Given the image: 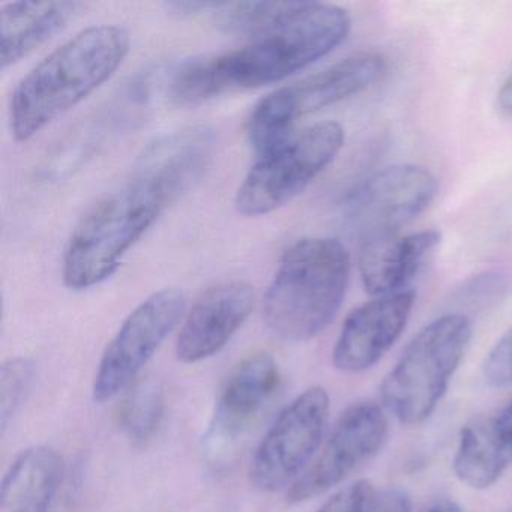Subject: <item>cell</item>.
Listing matches in <instances>:
<instances>
[{
  "instance_id": "obj_1",
  "label": "cell",
  "mask_w": 512,
  "mask_h": 512,
  "mask_svg": "<svg viewBox=\"0 0 512 512\" xmlns=\"http://www.w3.org/2000/svg\"><path fill=\"white\" fill-rule=\"evenodd\" d=\"M214 134L205 127L172 134L152 145L130 178L101 197L71 232L62 277L86 290L115 274L125 254L205 173Z\"/></svg>"
},
{
  "instance_id": "obj_2",
  "label": "cell",
  "mask_w": 512,
  "mask_h": 512,
  "mask_svg": "<svg viewBox=\"0 0 512 512\" xmlns=\"http://www.w3.org/2000/svg\"><path fill=\"white\" fill-rule=\"evenodd\" d=\"M344 8L296 2L295 8L245 46L185 62L170 83V97L194 106L227 92L281 82L337 49L350 32Z\"/></svg>"
},
{
  "instance_id": "obj_3",
  "label": "cell",
  "mask_w": 512,
  "mask_h": 512,
  "mask_svg": "<svg viewBox=\"0 0 512 512\" xmlns=\"http://www.w3.org/2000/svg\"><path fill=\"white\" fill-rule=\"evenodd\" d=\"M130 46L124 28L101 25L83 29L53 50L20 80L11 98V131L16 140L37 136L97 91L121 67Z\"/></svg>"
},
{
  "instance_id": "obj_4",
  "label": "cell",
  "mask_w": 512,
  "mask_h": 512,
  "mask_svg": "<svg viewBox=\"0 0 512 512\" xmlns=\"http://www.w3.org/2000/svg\"><path fill=\"white\" fill-rule=\"evenodd\" d=\"M350 277V254L338 239L307 238L281 257L263 299V320L283 341L317 337L335 319Z\"/></svg>"
},
{
  "instance_id": "obj_5",
  "label": "cell",
  "mask_w": 512,
  "mask_h": 512,
  "mask_svg": "<svg viewBox=\"0 0 512 512\" xmlns=\"http://www.w3.org/2000/svg\"><path fill=\"white\" fill-rule=\"evenodd\" d=\"M472 338L466 314L437 317L412 338L382 383L383 404L406 425L433 415Z\"/></svg>"
},
{
  "instance_id": "obj_6",
  "label": "cell",
  "mask_w": 512,
  "mask_h": 512,
  "mask_svg": "<svg viewBox=\"0 0 512 512\" xmlns=\"http://www.w3.org/2000/svg\"><path fill=\"white\" fill-rule=\"evenodd\" d=\"M385 71L382 55L361 52L271 92L254 106L248 118V142L257 154H266L290 139L302 118L361 94L379 82Z\"/></svg>"
},
{
  "instance_id": "obj_7",
  "label": "cell",
  "mask_w": 512,
  "mask_h": 512,
  "mask_svg": "<svg viewBox=\"0 0 512 512\" xmlns=\"http://www.w3.org/2000/svg\"><path fill=\"white\" fill-rule=\"evenodd\" d=\"M344 130L337 122H322L260 155L236 191L239 214H271L302 193L344 145Z\"/></svg>"
},
{
  "instance_id": "obj_8",
  "label": "cell",
  "mask_w": 512,
  "mask_h": 512,
  "mask_svg": "<svg viewBox=\"0 0 512 512\" xmlns=\"http://www.w3.org/2000/svg\"><path fill=\"white\" fill-rule=\"evenodd\" d=\"M329 409L326 389L313 386L278 413L251 458L248 476L254 488L275 493L308 469L322 445Z\"/></svg>"
},
{
  "instance_id": "obj_9",
  "label": "cell",
  "mask_w": 512,
  "mask_h": 512,
  "mask_svg": "<svg viewBox=\"0 0 512 512\" xmlns=\"http://www.w3.org/2000/svg\"><path fill=\"white\" fill-rule=\"evenodd\" d=\"M185 314L187 298L179 289L158 290L137 305L101 356L92 383L95 403H107L130 388Z\"/></svg>"
},
{
  "instance_id": "obj_10",
  "label": "cell",
  "mask_w": 512,
  "mask_h": 512,
  "mask_svg": "<svg viewBox=\"0 0 512 512\" xmlns=\"http://www.w3.org/2000/svg\"><path fill=\"white\" fill-rule=\"evenodd\" d=\"M436 176L415 164H395L368 176L343 203V214L362 244L400 229L419 217L436 199Z\"/></svg>"
},
{
  "instance_id": "obj_11",
  "label": "cell",
  "mask_w": 512,
  "mask_h": 512,
  "mask_svg": "<svg viewBox=\"0 0 512 512\" xmlns=\"http://www.w3.org/2000/svg\"><path fill=\"white\" fill-rule=\"evenodd\" d=\"M388 419L373 401L350 404L335 422L328 440L308 469L290 485V505L322 496L346 481L385 445Z\"/></svg>"
},
{
  "instance_id": "obj_12",
  "label": "cell",
  "mask_w": 512,
  "mask_h": 512,
  "mask_svg": "<svg viewBox=\"0 0 512 512\" xmlns=\"http://www.w3.org/2000/svg\"><path fill=\"white\" fill-rule=\"evenodd\" d=\"M416 293L412 289L376 296L344 320L332 350V364L343 373L370 370L403 334Z\"/></svg>"
},
{
  "instance_id": "obj_13",
  "label": "cell",
  "mask_w": 512,
  "mask_h": 512,
  "mask_svg": "<svg viewBox=\"0 0 512 512\" xmlns=\"http://www.w3.org/2000/svg\"><path fill=\"white\" fill-rule=\"evenodd\" d=\"M256 304L253 286L227 281L211 287L185 314L176 340V358L182 364H197L224 349L247 322Z\"/></svg>"
},
{
  "instance_id": "obj_14",
  "label": "cell",
  "mask_w": 512,
  "mask_h": 512,
  "mask_svg": "<svg viewBox=\"0 0 512 512\" xmlns=\"http://www.w3.org/2000/svg\"><path fill=\"white\" fill-rule=\"evenodd\" d=\"M281 374L269 353H254L239 362L218 395L212 439L236 440L260 418L280 388Z\"/></svg>"
},
{
  "instance_id": "obj_15",
  "label": "cell",
  "mask_w": 512,
  "mask_h": 512,
  "mask_svg": "<svg viewBox=\"0 0 512 512\" xmlns=\"http://www.w3.org/2000/svg\"><path fill=\"white\" fill-rule=\"evenodd\" d=\"M437 230L391 235L361 245L359 272L371 296L392 295L409 289L440 245Z\"/></svg>"
},
{
  "instance_id": "obj_16",
  "label": "cell",
  "mask_w": 512,
  "mask_h": 512,
  "mask_svg": "<svg viewBox=\"0 0 512 512\" xmlns=\"http://www.w3.org/2000/svg\"><path fill=\"white\" fill-rule=\"evenodd\" d=\"M64 475V458L52 446L23 449L2 479L0 512L52 511Z\"/></svg>"
},
{
  "instance_id": "obj_17",
  "label": "cell",
  "mask_w": 512,
  "mask_h": 512,
  "mask_svg": "<svg viewBox=\"0 0 512 512\" xmlns=\"http://www.w3.org/2000/svg\"><path fill=\"white\" fill-rule=\"evenodd\" d=\"M77 2H13L0 13L2 68L7 70L43 46L73 19Z\"/></svg>"
},
{
  "instance_id": "obj_18",
  "label": "cell",
  "mask_w": 512,
  "mask_h": 512,
  "mask_svg": "<svg viewBox=\"0 0 512 512\" xmlns=\"http://www.w3.org/2000/svg\"><path fill=\"white\" fill-rule=\"evenodd\" d=\"M511 464L512 451L500 440L493 416H478L461 428L454 472L467 487H491Z\"/></svg>"
},
{
  "instance_id": "obj_19",
  "label": "cell",
  "mask_w": 512,
  "mask_h": 512,
  "mask_svg": "<svg viewBox=\"0 0 512 512\" xmlns=\"http://www.w3.org/2000/svg\"><path fill=\"white\" fill-rule=\"evenodd\" d=\"M163 415V386L158 380L143 379L125 397L119 410V427L131 442L143 445L157 433Z\"/></svg>"
},
{
  "instance_id": "obj_20",
  "label": "cell",
  "mask_w": 512,
  "mask_h": 512,
  "mask_svg": "<svg viewBox=\"0 0 512 512\" xmlns=\"http://www.w3.org/2000/svg\"><path fill=\"white\" fill-rule=\"evenodd\" d=\"M35 365L31 359L11 358L0 368V427L7 430L22 407L34 383Z\"/></svg>"
},
{
  "instance_id": "obj_21",
  "label": "cell",
  "mask_w": 512,
  "mask_h": 512,
  "mask_svg": "<svg viewBox=\"0 0 512 512\" xmlns=\"http://www.w3.org/2000/svg\"><path fill=\"white\" fill-rule=\"evenodd\" d=\"M482 376L493 388H505L512 383V326L488 352L482 365Z\"/></svg>"
},
{
  "instance_id": "obj_22",
  "label": "cell",
  "mask_w": 512,
  "mask_h": 512,
  "mask_svg": "<svg viewBox=\"0 0 512 512\" xmlns=\"http://www.w3.org/2000/svg\"><path fill=\"white\" fill-rule=\"evenodd\" d=\"M374 494L371 482L361 479L332 494L316 512H367Z\"/></svg>"
},
{
  "instance_id": "obj_23",
  "label": "cell",
  "mask_w": 512,
  "mask_h": 512,
  "mask_svg": "<svg viewBox=\"0 0 512 512\" xmlns=\"http://www.w3.org/2000/svg\"><path fill=\"white\" fill-rule=\"evenodd\" d=\"M367 512H412V503L404 491L392 488L374 494Z\"/></svg>"
},
{
  "instance_id": "obj_24",
  "label": "cell",
  "mask_w": 512,
  "mask_h": 512,
  "mask_svg": "<svg viewBox=\"0 0 512 512\" xmlns=\"http://www.w3.org/2000/svg\"><path fill=\"white\" fill-rule=\"evenodd\" d=\"M493 419L500 440L512 451V401L493 416Z\"/></svg>"
},
{
  "instance_id": "obj_25",
  "label": "cell",
  "mask_w": 512,
  "mask_h": 512,
  "mask_svg": "<svg viewBox=\"0 0 512 512\" xmlns=\"http://www.w3.org/2000/svg\"><path fill=\"white\" fill-rule=\"evenodd\" d=\"M496 106L505 118L512 119V71L497 92Z\"/></svg>"
},
{
  "instance_id": "obj_26",
  "label": "cell",
  "mask_w": 512,
  "mask_h": 512,
  "mask_svg": "<svg viewBox=\"0 0 512 512\" xmlns=\"http://www.w3.org/2000/svg\"><path fill=\"white\" fill-rule=\"evenodd\" d=\"M424 512H469L466 509L461 508V506L455 505V503L451 502H443L439 503V505L431 506L430 509Z\"/></svg>"
}]
</instances>
